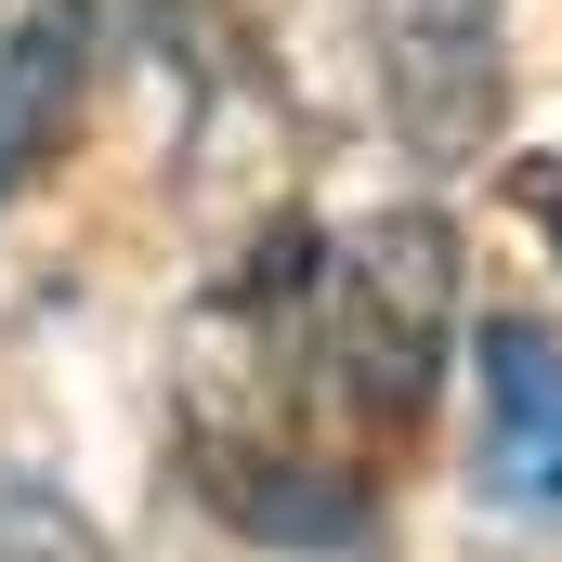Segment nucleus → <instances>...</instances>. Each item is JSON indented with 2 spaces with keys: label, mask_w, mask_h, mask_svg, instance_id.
Segmentation results:
<instances>
[{
  "label": "nucleus",
  "mask_w": 562,
  "mask_h": 562,
  "mask_svg": "<svg viewBox=\"0 0 562 562\" xmlns=\"http://www.w3.org/2000/svg\"><path fill=\"white\" fill-rule=\"evenodd\" d=\"M367 53H380V105L431 170H471L510 105V13L497 0H367Z\"/></svg>",
  "instance_id": "obj_1"
},
{
  "label": "nucleus",
  "mask_w": 562,
  "mask_h": 562,
  "mask_svg": "<svg viewBox=\"0 0 562 562\" xmlns=\"http://www.w3.org/2000/svg\"><path fill=\"white\" fill-rule=\"evenodd\" d=\"M471 484L524 524H562V340L537 314L471 327Z\"/></svg>",
  "instance_id": "obj_2"
},
{
  "label": "nucleus",
  "mask_w": 562,
  "mask_h": 562,
  "mask_svg": "<svg viewBox=\"0 0 562 562\" xmlns=\"http://www.w3.org/2000/svg\"><path fill=\"white\" fill-rule=\"evenodd\" d=\"M92 92V0H13L0 13V210L66 157Z\"/></svg>",
  "instance_id": "obj_3"
},
{
  "label": "nucleus",
  "mask_w": 562,
  "mask_h": 562,
  "mask_svg": "<svg viewBox=\"0 0 562 562\" xmlns=\"http://www.w3.org/2000/svg\"><path fill=\"white\" fill-rule=\"evenodd\" d=\"M0 562H119V550H105V524H92L66 484L0 471Z\"/></svg>",
  "instance_id": "obj_4"
},
{
  "label": "nucleus",
  "mask_w": 562,
  "mask_h": 562,
  "mask_svg": "<svg viewBox=\"0 0 562 562\" xmlns=\"http://www.w3.org/2000/svg\"><path fill=\"white\" fill-rule=\"evenodd\" d=\"M510 210L537 223V249L562 262V144H524V157H510Z\"/></svg>",
  "instance_id": "obj_5"
}]
</instances>
